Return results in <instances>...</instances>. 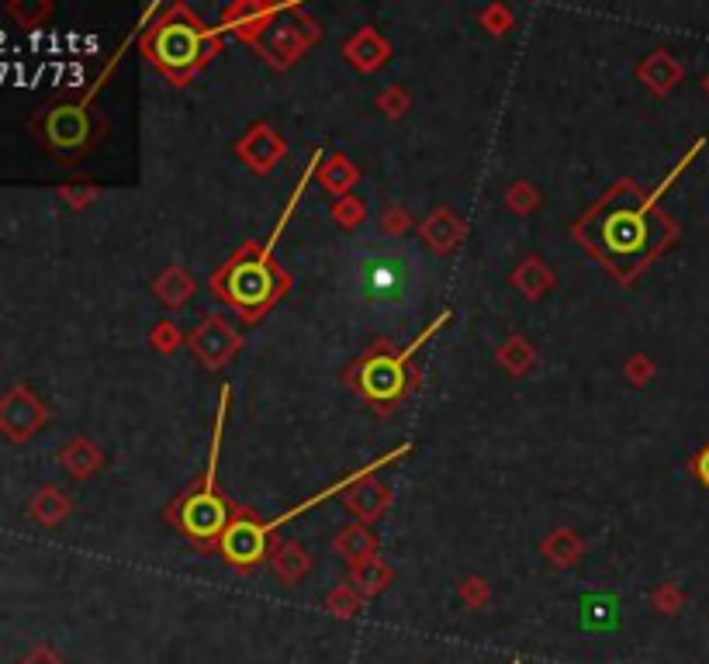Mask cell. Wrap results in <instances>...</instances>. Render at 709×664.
Returning <instances> with one entry per match:
<instances>
[{
    "label": "cell",
    "mask_w": 709,
    "mask_h": 664,
    "mask_svg": "<svg viewBox=\"0 0 709 664\" xmlns=\"http://www.w3.org/2000/svg\"><path fill=\"white\" fill-rule=\"evenodd\" d=\"M699 146H703V142H699ZM696 149L685 156L682 166H689V160L696 156ZM682 166H678V170H682ZM678 170L671 173L661 187H654L651 194H644V198H637V194H620V187H616L613 194H606L599 205L588 211L585 222L575 229V236L582 239V243L592 249V253L599 256L620 281H626L630 274H637V270L668 243L671 229H668L665 218L654 211V205H658L661 194L668 191L671 180L678 177Z\"/></svg>",
    "instance_id": "cell-1"
},
{
    "label": "cell",
    "mask_w": 709,
    "mask_h": 664,
    "mask_svg": "<svg viewBox=\"0 0 709 664\" xmlns=\"http://www.w3.org/2000/svg\"><path fill=\"white\" fill-rule=\"evenodd\" d=\"M319 163H322V153H312L308 170L301 173L288 208L281 211V218H277V225L267 236V243L263 246L250 243L243 253H236L222 270H215V277H211V291H215L225 305H232V312H239L246 322H256L263 312H270V308L284 298V291H288V274L274 263V246H277V239L284 236V229H288L294 208H298L301 194H305L312 173L319 170Z\"/></svg>",
    "instance_id": "cell-2"
},
{
    "label": "cell",
    "mask_w": 709,
    "mask_h": 664,
    "mask_svg": "<svg viewBox=\"0 0 709 664\" xmlns=\"http://www.w3.org/2000/svg\"><path fill=\"white\" fill-rule=\"evenodd\" d=\"M222 32H225L222 25H205V21L194 18L184 4H177L170 7L167 18L149 28L146 56L153 59L173 83H184L191 73H198L211 59Z\"/></svg>",
    "instance_id": "cell-3"
},
{
    "label": "cell",
    "mask_w": 709,
    "mask_h": 664,
    "mask_svg": "<svg viewBox=\"0 0 709 664\" xmlns=\"http://www.w3.org/2000/svg\"><path fill=\"white\" fill-rule=\"evenodd\" d=\"M225 409H229V388L222 391V405H218V419H215V440H211V454H208V464H205V478H201L198 488H191L180 505L170 509V519L177 523V530L184 537H191L194 543L201 547H211L222 540L225 526H229V505L225 498L218 495L215 488V474H218V450H222V429H225Z\"/></svg>",
    "instance_id": "cell-4"
},
{
    "label": "cell",
    "mask_w": 709,
    "mask_h": 664,
    "mask_svg": "<svg viewBox=\"0 0 709 664\" xmlns=\"http://www.w3.org/2000/svg\"><path fill=\"white\" fill-rule=\"evenodd\" d=\"M450 322V312H443L440 319H433L426 329L412 339L402 350H388V346H377V350L367 353L357 367L350 371V384L374 405V409H391L398 398L409 391V360L416 357L422 346L433 339V332H440Z\"/></svg>",
    "instance_id": "cell-5"
},
{
    "label": "cell",
    "mask_w": 709,
    "mask_h": 664,
    "mask_svg": "<svg viewBox=\"0 0 709 664\" xmlns=\"http://www.w3.org/2000/svg\"><path fill=\"white\" fill-rule=\"evenodd\" d=\"M360 294L374 308H402L412 294L416 267L398 253H374L357 267Z\"/></svg>",
    "instance_id": "cell-6"
},
{
    "label": "cell",
    "mask_w": 709,
    "mask_h": 664,
    "mask_svg": "<svg viewBox=\"0 0 709 664\" xmlns=\"http://www.w3.org/2000/svg\"><path fill=\"white\" fill-rule=\"evenodd\" d=\"M270 550V533H267V523H260L250 512L236 509L225 526L222 540H218V554L239 571H250L256 564L267 557Z\"/></svg>",
    "instance_id": "cell-7"
},
{
    "label": "cell",
    "mask_w": 709,
    "mask_h": 664,
    "mask_svg": "<svg viewBox=\"0 0 709 664\" xmlns=\"http://www.w3.org/2000/svg\"><path fill=\"white\" fill-rule=\"evenodd\" d=\"M239 332L229 326V322L222 319V315H208L205 322H201L198 329H194V336L187 339V346H191V353L201 360L205 367H222L232 360V353L239 350Z\"/></svg>",
    "instance_id": "cell-8"
},
{
    "label": "cell",
    "mask_w": 709,
    "mask_h": 664,
    "mask_svg": "<svg viewBox=\"0 0 709 664\" xmlns=\"http://www.w3.org/2000/svg\"><path fill=\"white\" fill-rule=\"evenodd\" d=\"M236 153H239V160L250 166V170L263 173V170H270V166H274L277 160H284L288 146H284V139L274 132V128L260 122V125L250 128V135H246L243 142H239Z\"/></svg>",
    "instance_id": "cell-9"
},
{
    "label": "cell",
    "mask_w": 709,
    "mask_h": 664,
    "mask_svg": "<svg viewBox=\"0 0 709 664\" xmlns=\"http://www.w3.org/2000/svg\"><path fill=\"white\" fill-rule=\"evenodd\" d=\"M343 505L353 512V516L360 519V523H374V519L381 516V512L391 505V492H388V488H384L377 478L364 474V478H360L357 485L346 488V492H343Z\"/></svg>",
    "instance_id": "cell-10"
},
{
    "label": "cell",
    "mask_w": 709,
    "mask_h": 664,
    "mask_svg": "<svg viewBox=\"0 0 709 664\" xmlns=\"http://www.w3.org/2000/svg\"><path fill=\"white\" fill-rule=\"evenodd\" d=\"M308 42L312 39H301V28L298 25H270L267 35H263L260 42V52L270 59L274 66H288L294 59L301 56V52L308 49Z\"/></svg>",
    "instance_id": "cell-11"
},
{
    "label": "cell",
    "mask_w": 709,
    "mask_h": 664,
    "mask_svg": "<svg viewBox=\"0 0 709 664\" xmlns=\"http://www.w3.org/2000/svg\"><path fill=\"white\" fill-rule=\"evenodd\" d=\"M422 236H426V243L433 246L436 253H450V249L467 236V225L460 222L457 211L443 208L436 211V215H429V222H422Z\"/></svg>",
    "instance_id": "cell-12"
},
{
    "label": "cell",
    "mask_w": 709,
    "mask_h": 664,
    "mask_svg": "<svg viewBox=\"0 0 709 664\" xmlns=\"http://www.w3.org/2000/svg\"><path fill=\"white\" fill-rule=\"evenodd\" d=\"M388 52H391L388 42H384L374 28H364V32H357L350 42H346V59L364 73H374L377 66L388 59Z\"/></svg>",
    "instance_id": "cell-13"
},
{
    "label": "cell",
    "mask_w": 709,
    "mask_h": 664,
    "mask_svg": "<svg viewBox=\"0 0 709 664\" xmlns=\"http://www.w3.org/2000/svg\"><path fill=\"white\" fill-rule=\"evenodd\" d=\"M333 547H336V554L343 557V561H350V568L353 564H360V561H367V557H377V540H374V533L367 530V526H346L343 533L333 540Z\"/></svg>",
    "instance_id": "cell-14"
},
{
    "label": "cell",
    "mask_w": 709,
    "mask_h": 664,
    "mask_svg": "<svg viewBox=\"0 0 709 664\" xmlns=\"http://www.w3.org/2000/svg\"><path fill=\"white\" fill-rule=\"evenodd\" d=\"M357 166H353L346 156H329L326 163L319 166V180H322V187H326L329 194H336V198H346V194L353 191V184H357Z\"/></svg>",
    "instance_id": "cell-15"
},
{
    "label": "cell",
    "mask_w": 709,
    "mask_h": 664,
    "mask_svg": "<svg viewBox=\"0 0 709 664\" xmlns=\"http://www.w3.org/2000/svg\"><path fill=\"white\" fill-rule=\"evenodd\" d=\"M153 294H156V298H160L167 308H184V301L194 294V281H191V277H187L180 267H170L167 274L156 277Z\"/></svg>",
    "instance_id": "cell-16"
},
{
    "label": "cell",
    "mask_w": 709,
    "mask_h": 664,
    "mask_svg": "<svg viewBox=\"0 0 709 664\" xmlns=\"http://www.w3.org/2000/svg\"><path fill=\"white\" fill-rule=\"evenodd\" d=\"M308 568H312V557H308V550L301 547V543H281V550H277V557H274V571L284 585L301 581L308 575Z\"/></svg>",
    "instance_id": "cell-17"
},
{
    "label": "cell",
    "mask_w": 709,
    "mask_h": 664,
    "mask_svg": "<svg viewBox=\"0 0 709 664\" xmlns=\"http://www.w3.org/2000/svg\"><path fill=\"white\" fill-rule=\"evenodd\" d=\"M350 578H353V588H357L360 595H377L391 581V568L381 561V557H367V561L353 564Z\"/></svg>",
    "instance_id": "cell-18"
},
{
    "label": "cell",
    "mask_w": 709,
    "mask_h": 664,
    "mask_svg": "<svg viewBox=\"0 0 709 664\" xmlns=\"http://www.w3.org/2000/svg\"><path fill=\"white\" fill-rule=\"evenodd\" d=\"M550 284H554V274H550L540 260H526L523 267L516 270V288L523 294H530V298H540Z\"/></svg>",
    "instance_id": "cell-19"
},
{
    "label": "cell",
    "mask_w": 709,
    "mask_h": 664,
    "mask_svg": "<svg viewBox=\"0 0 709 664\" xmlns=\"http://www.w3.org/2000/svg\"><path fill=\"white\" fill-rule=\"evenodd\" d=\"M640 77L651 83V90H668L671 83L678 80V66L671 63L668 52H654V56L640 66Z\"/></svg>",
    "instance_id": "cell-20"
},
{
    "label": "cell",
    "mask_w": 709,
    "mask_h": 664,
    "mask_svg": "<svg viewBox=\"0 0 709 664\" xmlns=\"http://www.w3.org/2000/svg\"><path fill=\"white\" fill-rule=\"evenodd\" d=\"M543 550H547V557H554L557 564H568V561H575V557L582 554V540H578L575 533L561 530V533H554V537L543 543Z\"/></svg>",
    "instance_id": "cell-21"
},
{
    "label": "cell",
    "mask_w": 709,
    "mask_h": 664,
    "mask_svg": "<svg viewBox=\"0 0 709 664\" xmlns=\"http://www.w3.org/2000/svg\"><path fill=\"white\" fill-rule=\"evenodd\" d=\"M502 364L509 367L512 374H523L526 367H530V360H533V350H530V343H523V339H509V343L502 346Z\"/></svg>",
    "instance_id": "cell-22"
},
{
    "label": "cell",
    "mask_w": 709,
    "mask_h": 664,
    "mask_svg": "<svg viewBox=\"0 0 709 664\" xmlns=\"http://www.w3.org/2000/svg\"><path fill=\"white\" fill-rule=\"evenodd\" d=\"M364 215H367V208H364V201L357 198V194H346V198H339L336 205H333V218L343 229H353V225H360L364 222Z\"/></svg>",
    "instance_id": "cell-23"
},
{
    "label": "cell",
    "mask_w": 709,
    "mask_h": 664,
    "mask_svg": "<svg viewBox=\"0 0 709 664\" xmlns=\"http://www.w3.org/2000/svg\"><path fill=\"white\" fill-rule=\"evenodd\" d=\"M326 606L333 609L336 616H353L360 609V595H357V588L353 585H339L333 595L326 599Z\"/></svg>",
    "instance_id": "cell-24"
},
{
    "label": "cell",
    "mask_w": 709,
    "mask_h": 664,
    "mask_svg": "<svg viewBox=\"0 0 709 664\" xmlns=\"http://www.w3.org/2000/svg\"><path fill=\"white\" fill-rule=\"evenodd\" d=\"M409 225H412V218H409V211H405V208H388L381 215V232H384V236H402Z\"/></svg>",
    "instance_id": "cell-25"
},
{
    "label": "cell",
    "mask_w": 709,
    "mask_h": 664,
    "mask_svg": "<svg viewBox=\"0 0 709 664\" xmlns=\"http://www.w3.org/2000/svg\"><path fill=\"white\" fill-rule=\"evenodd\" d=\"M509 205L516 211H530L533 205H537V191H533L530 184H516L509 191Z\"/></svg>",
    "instance_id": "cell-26"
},
{
    "label": "cell",
    "mask_w": 709,
    "mask_h": 664,
    "mask_svg": "<svg viewBox=\"0 0 709 664\" xmlns=\"http://www.w3.org/2000/svg\"><path fill=\"white\" fill-rule=\"evenodd\" d=\"M377 104H381V108L388 111L391 118H398L405 108H409V97H405V90H388V94L377 97Z\"/></svg>",
    "instance_id": "cell-27"
},
{
    "label": "cell",
    "mask_w": 709,
    "mask_h": 664,
    "mask_svg": "<svg viewBox=\"0 0 709 664\" xmlns=\"http://www.w3.org/2000/svg\"><path fill=\"white\" fill-rule=\"evenodd\" d=\"M153 346L156 350H173V346H177V326H173V322H163L153 336Z\"/></svg>",
    "instance_id": "cell-28"
},
{
    "label": "cell",
    "mask_w": 709,
    "mask_h": 664,
    "mask_svg": "<svg viewBox=\"0 0 709 664\" xmlns=\"http://www.w3.org/2000/svg\"><path fill=\"white\" fill-rule=\"evenodd\" d=\"M481 18H485V25H492L488 32H499L495 25H502V32L509 28V11H505V7H488V11L481 14Z\"/></svg>",
    "instance_id": "cell-29"
},
{
    "label": "cell",
    "mask_w": 709,
    "mask_h": 664,
    "mask_svg": "<svg viewBox=\"0 0 709 664\" xmlns=\"http://www.w3.org/2000/svg\"><path fill=\"white\" fill-rule=\"evenodd\" d=\"M647 374H651V364H647V357H633L630 364H626V377H630V381H644Z\"/></svg>",
    "instance_id": "cell-30"
},
{
    "label": "cell",
    "mask_w": 709,
    "mask_h": 664,
    "mask_svg": "<svg viewBox=\"0 0 709 664\" xmlns=\"http://www.w3.org/2000/svg\"><path fill=\"white\" fill-rule=\"evenodd\" d=\"M460 595H464V599L471 602V606H478V602L485 599V585H481V578H471V581H467V585L460 588Z\"/></svg>",
    "instance_id": "cell-31"
},
{
    "label": "cell",
    "mask_w": 709,
    "mask_h": 664,
    "mask_svg": "<svg viewBox=\"0 0 709 664\" xmlns=\"http://www.w3.org/2000/svg\"><path fill=\"white\" fill-rule=\"evenodd\" d=\"M696 474H699V481H703V485L709 488V447L696 457Z\"/></svg>",
    "instance_id": "cell-32"
}]
</instances>
